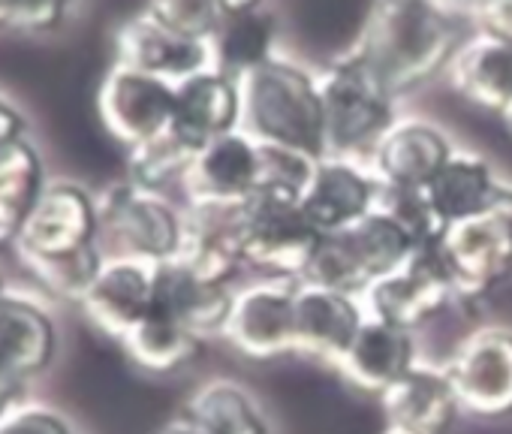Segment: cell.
I'll return each mask as SVG.
<instances>
[{
  "label": "cell",
  "instance_id": "40",
  "mask_svg": "<svg viewBox=\"0 0 512 434\" xmlns=\"http://www.w3.org/2000/svg\"><path fill=\"white\" fill-rule=\"evenodd\" d=\"M380 434H410V431H401V428H392V425H386Z\"/></svg>",
  "mask_w": 512,
  "mask_h": 434
},
{
  "label": "cell",
  "instance_id": "29",
  "mask_svg": "<svg viewBox=\"0 0 512 434\" xmlns=\"http://www.w3.org/2000/svg\"><path fill=\"white\" fill-rule=\"evenodd\" d=\"M43 196V163L28 142H13L0 151V221L19 227Z\"/></svg>",
  "mask_w": 512,
  "mask_h": 434
},
{
  "label": "cell",
  "instance_id": "38",
  "mask_svg": "<svg viewBox=\"0 0 512 434\" xmlns=\"http://www.w3.org/2000/svg\"><path fill=\"white\" fill-rule=\"evenodd\" d=\"M7 242H16V230H13V227H7L4 221H0V248H4Z\"/></svg>",
  "mask_w": 512,
  "mask_h": 434
},
{
  "label": "cell",
  "instance_id": "39",
  "mask_svg": "<svg viewBox=\"0 0 512 434\" xmlns=\"http://www.w3.org/2000/svg\"><path fill=\"white\" fill-rule=\"evenodd\" d=\"M500 118H503V121L509 124V130H512V100H509V106L503 109V115H500Z\"/></svg>",
  "mask_w": 512,
  "mask_h": 434
},
{
  "label": "cell",
  "instance_id": "24",
  "mask_svg": "<svg viewBox=\"0 0 512 434\" xmlns=\"http://www.w3.org/2000/svg\"><path fill=\"white\" fill-rule=\"evenodd\" d=\"M278 16L263 4H223L220 25L211 37L214 70L238 79L278 58Z\"/></svg>",
  "mask_w": 512,
  "mask_h": 434
},
{
  "label": "cell",
  "instance_id": "16",
  "mask_svg": "<svg viewBox=\"0 0 512 434\" xmlns=\"http://www.w3.org/2000/svg\"><path fill=\"white\" fill-rule=\"evenodd\" d=\"M82 308L97 329L121 341L139 320L154 311V263L133 257L103 260L94 284L82 299Z\"/></svg>",
  "mask_w": 512,
  "mask_h": 434
},
{
  "label": "cell",
  "instance_id": "34",
  "mask_svg": "<svg viewBox=\"0 0 512 434\" xmlns=\"http://www.w3.org/2000/svg\"><path fill=\"white\" fill-rule=\"evenodd\" d=\"M0 434H70V428L49 410H19L0 419Z\"/></svg>",
  "mask_w": 512,
  "mask_h": 434
},
{
  "label": "cell",
  "instance_id": "19",
  "mask_svg": "<svg viewBox=\"0 0 512 434\" xmlns=\"http://www.w3.org/2000/svg\"><path fill=\"white\" fill-rule=\"evenodd\" d=\"M365 323L359 296L296 281V350L335 365Z\"/></svg>",
  "mask_w": 512,
  "mask_h": 434
},
{
  "label": "cell",
  "instance_id": "9",
  "mask_svg": "<svg viewBox=\"0 0 512 434\" xmlns=\"http://www.w3.org/2000/svg\"><path fill=\"white\" fill-rule=\"evenodd\" d=\"M461 413L500 419L512 413V329L479 326L443 362Z\"/></svg>",
  "mask_w": 512,
  "mask_h": 434
},
{
  "label": "cell",
  "instance_id": "41",
  "mask_svg": "<svg viewBox=\"0 0 512 434\" xmlns=\"http://www.w3.org/2000/svg\"><path fill=\"white\" fill-rule=\"evenodd\" d=\"M509 193H512V184H509Z\"/></svg>",
  "mask_w": 512,
  "mask_h": 434
},
{
  "label": "cell",
  "instance_id": "12",
  "mask_svg": "<svg viewBox=\"0 0 512 434\" xmlns=\"http://www.w3.org/2000/svg\"><path fill=\"white\" fill-rule=\"evenodd\" d=\"M380 178L374 175L371 163L359 157L326 154L314 160L311 175L299 193V202L308 214V221L317 227L320 236L338 233L374 208Z\"/></svg>",
  "mask_w": 512,
  "mask_h": 434
},
{
  "label": "cell",
  "instance_id": "25",
  "mask_svg": "<svg viewBox=\"0 0 512 434\" xmlns=\"http://www.w3.org/2000/svg\"><path fill=\"white\" fill-rule=\"evenodd\" d=\"M452 88L479 109L503 115L512 100V46L485 34L461 43L449 64Z\"/></svg>",
  "mask_w": 512,
  "mask_h": 434
},
{
  "label": "cell",
  "instance_id": "28",
  "mask_svg": "<svg viewBox=\"0 0 512 434\" xmlns=\"http://www.w3.org/2000/svg\"><path fill=\"white\" fill-rule=\"evenodd\" d=\"M121 344L139 368L166 374V371L184 368L199 353L202 338L190 332L187 326L175 323L172 317L151 311L121 338Z\"/></svg>",
  "mask_w": 512,
  "mask_h": 434
},
{
  "label": "cell",
  "instance_id": "26",
  "mask_svg": "<svg viewBox=\"0 0 512 434\" xmlns=\"http://www.w3.org/2000/svg\"><path fill=\"white\" fill-rule=\"evenodd\" d=\"M208 434H269V422L253 395L235 380H205L181 407Z\"/></svg>",
  "mask_w": 512,
  "mask_h": 434
},
{
  "label": "cell",
  "instance_id": "1",
  "mask_svg": "<svg viewBox=\"0 0 512 434\" xmlns=\"http://www.w3.org/2000/svg\"><path fill=\"white\" fill-rule=\"evenodd\" d=\"M464 7L389 0L371 7L356 43L344 52L392 97L449 70L464 43Z\"/></svg>",
  "mask_w": 512,
  "mask_h": 434
},
{
  "label": "cell",
  "instance_id": "3",
  "mask_svg": "<svg viewBox=\"0 0 512 434\" xmlns=\"http://www.w3.org/2000/svg\"><path fill=\"white\" fill-rule=\"evenodd\" d=\"M413 251L416 242L386 214L371 208L362 221L320 236L302 281L362 296L377 278L401 269Z\"/></svg>",
  "mask_w": 512,
  "mask_h": 434
},
{
  "label": "cell",
  "instance_id": "15",
  "mask_svg": "<svg viewBox=\"0 0 512 434\" xmlns=\"http://www.w3.org/2000/svg\"><path fill=\"white\" fill-rule=\"evenodd\" d=\"M100 227L97 199L73 184H55L43 190L40 202L28 214V221L16 233L19 254H67L91 245Z\"/></svg>",
  "mask_w": 512,
  "mask_h": 434
},
{
  "label": "cell",
  "instance_id": "7",
  "mask_svg": "<svg viewBox=\"0 0 512 434\" xmlns=\"http://www.w3.org/2000/svg\"><path fill=\"white\" fill-rule=\"evenodd\" d=\"M359 302L365 317L398 326L404 332H416L443 314L452 302H458V293L437 251V242H431L416 248L401 269L377 278L359 296Z\"/></svg>",
  "mask_w": 512,
  "mask_h": 434
},
{
  "label": "cell",
  "instance_id": "32",
  "mask_svg": "<svg viewBox=\"0 0 512 434\" xmlns=\"http://www.w3.org/2000/svg\"><path fill=\"white\" fill-rule=\"evenodd\" d=\"M145 10L169 31L199 43H211L223 16V4H211V0H166V4H151Z\"/></svg>",
  "mask_w": 512,
  "mask_h": 434
},
{
  "label": "cell",
  "instance_id": "30",
  "mask_svg": "<svg viewBox=\"0 0 512 434\" xmlns=\"http://www.w3.org/2000/svg\"><path fill=\"white\" fill-rule=\"evenodd\" d=\"M199 148H193L187 139H181L172 127L136 148H130L127 154V169H130V184L151 190V193H163L169 184L184 181L193 157Z\"/></svg>",
  "mask_w": 512,
  "mask_h": 434
},
{
  "label": "cell",
  "instance_id": "22",
  "mask_svg": "<svg viewBox=\"0 0 512 434\" xmlns=\"http://www.w3.org/2000/svg\"><path fill=\"white\" fill-rule=\"evenodd\" d=\"M232 287L208 284L178 260L154 263V311L187 326L199 338L220 335L232 308Z\"/></svg>",
  "mask_w": 512,
  "mask_h": 434
},
{
  "label": "cell",
  "instance_id": "31",
  "mask_svg": "<svg viewBox=\"0 0 512 434\" xmlns=\"http://www.w3.org/2000/svg\"><path fill=\"white\" fill-rule=\"evenodd\" d=\"M25 263L31 266V272L40 278L43 287H49L52 293L64 296V299H76L82 302L88 287L94 284L103 260L94 251V245H85L79 251H67V254H52V257H40V254H22Z\"/></svg>",
  "mask_w": 512,
  "mask_h": 434
},
{
  "label": "cell",
  "instance_id": "23",
  "mask_svg": "<svg viewBox=\"0 0 512 434\" xmlns=\"http://www.w3.org/2000/svg\"><path fill=\"white\" fill-rule=\"evenodd\" d=\"M509 184L497 181L491 163L473 151L455 148L440 172L428 181L425 196L443 227L467 221L503 199Z\"/></svg>",
  "mask_w": 512,
  "mask_h": 434
},
{
  "label": "cell",
  "instance_id": "11",
  "mask_svg": "<svg viewBox=\"0 0 512 434\" xmlns=\"http://www.w3.org/2000/svg\"><path fill=\"white\" fill-rule=\"evenodd\" d=\"M97 109L106 130L127 148H136L172 127L175 85L115 64L100 85Z\"/></svg>",
  "mask_w": 512,
  "mask_h": 434
},
{
  "label": "cell",
  "instance_id": "10",
  "mask_svg": "<svg viewBox=\"0 0 512 434\" xmlns=\"http://www.w3.org/2000/svg\"><path fill=\"white\" fill-rule=\"evenodd\" d=\"M226 338L247 359H275L296 350V281L266 278L232 293Z\"/></svg>",
  "mask_w": 512,
  "mask_h": 434
},
{
  "label": "cell",
  "instance_id": "13",
  "mask_svg": "<svg viewBox=\"0 0 512 434\" xmlns=\"http://www.w3.org/2000/svg\"><path fill=\"white\" fill-rule=\"evenodd\" d=\"M187 202L241 205L263 187V142L241 127L202 145L181 181Z\"/></svg>",
  "mask_w": 512,
  "mask_h": 434
},
{
  "label": "cell",
  "instance_id": "37",
  "mask_svg": "<svg viewBox=\"0 0 512 434\" xmlns=\"http://www.w3.org/2000/svg\"><path fill=\"white\" fill-rule=\"evenodd\" d=\"M157 434H208L196 419H190L184 410H178L169 422H163V428Z\"/></svg>",
  "mask_w": 512,
  "mask_h": 434
},
{
  "label": "cell",
  "instance_id": "17",
  "mask_svg": "<svg viewBox=\"0 0 512 434\" xmlns=\"http://www.w3.org/2000/svg\"><path fill=\"white\" fill-rule=\"evenodd\" d=\"M386 425L410 434H449L461 416L458 395L443 365L416 362L398 383L380 395Z\"/></svg>",
  "mask_w": 512,
  "mask_h": 434
},
{
  "label": "cell",
  "instance_id": "36",
  "mask_svg": "<svg viewBox=\"0 0 512 434\" xmlns=\"http://www.w3.org/2000/svg\"><path fill=\"white\" fill-rule=\"evenodd\" d=\"M19 383H22V374L10 371L7 365H0V419L7 416L10 404L16 401V395H19Z\"/></svg>",
  "mask_w": 512,
  "mask_h": 434
},
{
  "label": "cell",
  "instance_id": "27",
  "mask_svg": "<svg viewBox=\"0 0 512 434\" xmlns=\"http://www.w3.org/2000/svg\"><path fill=\"white\" fill-rule=\"evenodd\" d=\"M55 329L49 317L19 299H0V365L16 374H31L49 362Z\"/></svg>",
  "mask_w": 512,
  "mask_h": 434
},
{
  "label": "cell",
  "instance_id": "6",
  "mask_svg": "<svg viewBox=\"0 0 512 434\" xmlns=\"http://www.w3.org/2000/svg\"><path fill=\"white\" fill-rule=\"evenodd\" d=\"M437 251L458 299H479L512 275V193L488 211L443 227Z\"/></svg>",
  "mask_w": 512,
  "mask_h": 434
},
{
  "label": "cell",
  "instance_id": "5",
  "mask_svg": "<svg viewBox=\"0 0 512 434\" xmlns=\"http://www.w3.org/2000/svg\"><path fill=\"white\" fill-rule=\"evenodd\" d=\"M317 88L323 103L329 154L359 160L362 154L371 157L380 139L398 121L395 97L383 91L347 55H338L329 67L317 70Z\"/></svg>",
  "mask_w": 512,
  "mask_h": 434
},
{
  "label": "cell",
  "instance_id": "18",
  "mask_svg": "<svg viewBox=\"0 0 512 434\" xmlns=\"http://www.w3.org/2000/svg\"><path fill=\"white\" fill-rule=\"evenodd\" d=\"M455 151L452 139L425 118H398L368 157L383 184L425 190Z\"/></svg>",
  "mask_w": 512,
  "mask_h": 434
},
{
  "label": "cell",
  "instance_id": "8",
  "mask_svg": "<svg viewBox=\"0 0 512 434\" xmlns=\"http://www.w3.org/2000/svg\"><path fill=\"white\" fill-rule=\"evenodd\" d=\"M100 224L121 245V257L166 263L184 242V211L163 193L142 190L130 181L103 190L97 199Z\"/></svg>",
  "mask_w": 512,
  "mask_h": 434
},
{
  "label": "cell",
  "instance_id": "2",
  "mask_svg": "<svg viewBox=\"0 0 512 434\" xmlns=\"http://www.w3.org/2000/svg\"><path fill=\"white\" fill-rule=\"evenodd\" d=\"M235 82L244 133H250L256 142L290 148L311 160L329 154L314 70L278 55L269 64L238 76Z\"/></svg>",
  "mask_w": 512,
  "mask_h": 434
},
{
  "label": "cell",
  "instance_id": "4",
  "mask_svg": "<svg viewBox=\"0 0 512 434\" xmlns=\"http://www.w3.org/2000/svg\"><path fill=\"white\" fill-rule=\"evenodd\" d=\"M317 242L320 233L293 193L256 190L238 211L241 260L269 278L302 281Z\"/></svg>",
  "mask_w": 512,
  "mask_h": 434
},
{
  "label": "cell",
  "instance_id": "35",
  "mask_svg": "<svg viewBox=\"0 0 512 434\" xmlns=\"http://www.w3.org/2000/svg\"><path fill=\"white\" fill-rule=\"evenodd\" d=\"M22 133V118L16 109H10L4 100H0V151L10 148L13 142H19Z\"/></svg>",
  "mask_w": 512,
  "mask_h": 434
},
{
  "label": "cell",
  "instance_id": "20",
  "mask_svg": "<svg viewBox=\"0 0 512 434\" xmlns=\"http://www.w3.org/2000/svg\"><path fill=\"white\" fill-rule=\"evenodd\" d=\"M416 362H419V353H416L413 332L365 317L362 329L356 332L344 356L335 362V368L341 371L347 383L380 398Z\"/></svg>",
  "mask_w": 512,
  "mask_h": 434
},
{
  "label": "cell",
  "instance_id": "14",
  "mask_svg": "<svg viewBox=\"0 0 512 434\" xmlns=\"http://www.w3.org/2000/svg\"><path fill=\"white\" fill-rule=\"evenodd\" d=\"M115 55L121 67L157 76L169 85H178L196 73L214 70L211 46L187 40L157 22L148 10L124 22L115 34Z\"/></svg>",
  "mask_w": 512,
  "mask_h": 434
},
{
  "label": "cell",
  "instance_id": "33",
  "mask_svg": "<svg viewBox=\"0 0 512 434\" xmlns=\"http://www.w3.org/2000/svg\"><path fill=\"white\" fill-rule=\"evenodd\" d=\"M467 25L476 28V34L494 37L500 43L512 46V0H494V4H464Z\"/></svg>",
  "mask_w": 512,
  "mask_h": 434
},
{
  "label": "cell",
  "instance_id": "21",
  "mask_svg": "<svg viewBox=\"0 0 512 434\" xmlns=\"http://www.w3.org/2000/svg\"><path fill=\"white\" fill-rule=\"evenodd\" d=\"M241 127V97L238 82L220 70L196 73L175 85V115L172 130L193 148L208 145Z\"/></svg>",
  "mask_w": 512,
  "mask_h": 434
}]
</instances>
